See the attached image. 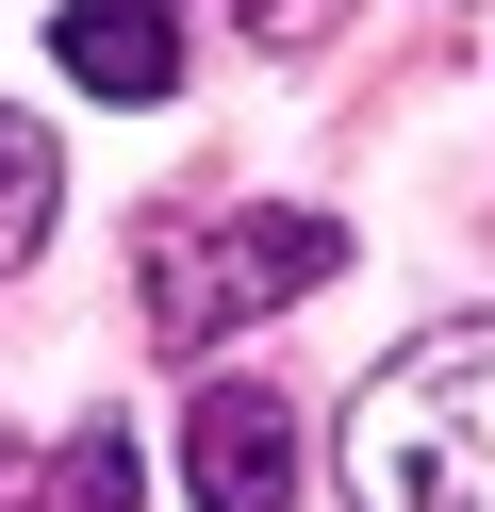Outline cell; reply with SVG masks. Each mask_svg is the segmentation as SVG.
<instances>
[{
    "instance_id": "cell-1",
    "label": "cell",
    "mask_w": 495,
    "mask_h": 512,
    "mask_svg": "<svg viewBox=\"0 0 495 512\" xmlns=\"http://www.w3.org/2000/svg\"><path fill=\"white\" fill-rule=\"evenodd\" d=\"M347 512H495V331H429L363 380Z\"/></svg>"
},
{
    "instance_id": "cell-3",
    "label": "cell",
    "mask_w": 495,
    "mask_h": 512,
    "mask_svg": "<svg viewBox=\"0 0 495 512\" xmlns=\"http://www.w3.org/2000/svg\"><path fill=\"white\" fill-rule=\"evenodd\" d=\"M182 479H198V512H281V496H297V413L264 397V380H198Z\"/></svg>"
},
{
    "instance_id": "cell-2",
    "label": "cell",
    "mask_w": 495,
    "mask_h": 512,
    "mask_svg": "<svg viewBox=\"0 0 495 512\" xmlns=\"http://www.w3.org/2000/svg\"><path fill=\"white\" fill-rule=\"evenodd\" d=\"M330 265H347L330 215H149V331L165 347H231L248 314L314 298Z\"/></svg>"
},
{
    "instance_id": "cell-5",
    "label": "cell",
    "mask_w": 495,
    "mask_h": 512,
    "mask_svg": "<svg viewBox=\"0 0 495 512\" xmlns=\"http://www.w3.org/2000/svg\"><path fill=\"white\" fill-rule=\"evenodd\" d=\"M50 512H149V479H132V430H116V413H83V430L50 446Z\"/></svg>"
},
{
    "instance_id": "cell-4",
    "label": "cell",
    "mask_w": 495,
    "mask_h": 512,
    "mask_svg": "<svg viewBox=\"0 0 495 512\" xmlns=\"http://www.w3.org/2000/svg\"><path fill=\"white\" fill-rule=\"evenodd\" d=\"M66 83H99V100H165L182 83V17L165 0H66Z\"/></svg>"
},
{
    "instance_id": "cell-6",
    "label": "cell",
    "mask_w": 495,
    "mask_h": 512,
    "mask_svg": "<svg viewBox=\"0 0 495 512\" xmlns=\"http://www.w3.org/2000/svg\"><path fill=\"white\" fill-rule=\"evenodd\" d=\"M50 199H66V149L33 133V116H0V265H33V232H50Z\"/></svg>"
},
{
    "instance_id": "cell-7",
    "label": "cell",
    "mask_w": 495,
    "mask_h": 512,
    "mask_svg": "<svg viewBox=\"0 0 495 512\" xmlns=\"http://www.w3.org/2000/svg\"><path fill=\"white\" fill-rule=\"evenodd\" d=\"M0 512H50V496H33V446H17V430H0Z\"/></svg>"
}]
</instances>
